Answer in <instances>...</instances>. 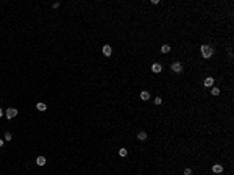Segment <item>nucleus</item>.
Returning <instances> with one entry per match:
<instances>
[{
    "instance_id": "nucleus-4",
    "label": "nucleus",
    "mask_w": 234,
    "mask_h": 175,
    "mask_svg": "<svg viewBox=\"0 0 234 175\" xmlns=\"http://www.w3.org/2000/svg\"><path fill=\"white\" fill-rule=\"evenodd\" d=\"M103 53L106 56H111L112 55V48H111V45H105L103 47Z\"/></svg>"
},
{
    "instance_id": "nucleus-12",
    "label": "nucleus",
    "mask_w": 234,
    "mask_h": 175,
    "mask_svg": "<svg viewBox=\"0 0 234 175\" xmlns=\"http://www.w3.org/2000/svg\"><path fill=\"white\" fill-rule=\"evenodd\" d=\"M161 52H162V53H169V52H170V45H167V44L162 45V47H161Z\"/></svg>"
},
{
    "instance_id": "nucleus-18",
    "label": "nucleus",
    "mask_w": 234,
    "mask_h": 175,
    "mask_svg": "<svg viewBox=\"0 0 234 175\" xmlns=\"http://www.w3.org/2000/svg\"><path fill=\"white\" fill-rule=\"evenodd\" d=\"M2 147H3V141H2V139H0V149H2Z\"/></svg>"
},
{
    "instance_id": "nucleus-5",
    "label": "nucleus",
    "mask_w": 234,
    "mask_h": 175,
    "mask_svg": "<svg viewBox=\"0 0 234 175\" xmlns=\"http://www.w3.org/2000/svg\"><path fill=\"white\" fill-rule=\"evenodd\" d=\"M212 172H216V174H220V172H223L222 164H214V166H212Z\"/></svg>"
},
{
    "instance_id": "nucleus-9",
    "label": "nucleus",
    "mask_w": 234,
    "mask_h": 175,
    "mask_svg": "<svg viewBox=\"0 0 234 175\" xmlns=\"http://www.w3.org/2000/svg\"><path fill=\"white\" fill-rule=\"evenodd\" d=\"M36 163H37V166H44V164H45V158L44 156H37Z\"/></svg>"
},
{
    "instance_id": "nucleus-14",
    "label": "nucleus",
    "mask_w": 234,
    "mask_h": 175,
    "mask_svg": "<svg viewBox=\"0 0 234 175\" xmlns=\"http://www.w3.org/2000/svg\"><path fill=\"white\" fill-rule=\"evenodd\" d=\"M219 94H220L219 88H212V95H219Z\"/></svg>"
},
{
    "instance_id": "nucleus-15",
    "label": "nucleus",
    "mask_w": 234,
    "mask_h": 175,
    "mask_svg": "<svg viewBox=\"0 0 234 175\" xmlns=\"http://www.w3.org/2000/svg\"><path fill=\"white\" fill-rule=\"evenodd\" d=\"M155 103L156 105H161V103H162V99H161V97H156V99H155Z\"/></svg>"
},
{
    "instance_id": "nucleus-6",
    "label": "nucleus",
    "mask_w": 234,
    "mask_h": 175,
    "mask_svg": "<svg viewBox=\"0 0 234 175\" xmlns=\"http://www.w3.org/2000/svg\"><path fill=\"white\" fill-rule=\"evenodd\" d=\"M212 85H214V78H212V77H208V78L204 80V86H206V88H211Z\"/></svg>"
},
{
    "instance_id": "nucleus-10",
    "label": "nucleus",
    "mask_w": 234,
    "mask_h": 175,
    "mask_svg": "<svg viewBox=\"0 0 234 175\" xmlns=\"http://www.w3.org/2000/svg\"><path fill=\"white\" fill-rule=\"evenodd\" d=\"M141 99H142V100H148V99H150V94L147 92V91H144V92H141Z\"/></svg>"
},
{
    "instance_id": "nucleus-7",
    "label": "nucleus",
    "mask_w": 234,
    "mask_h": 175,
    "mask_svg": "<svg viewBox=\"0 0 234 175\" xmlns=\"http://www.w3.org/2000/svg\"><path fill=\"white\" fill-rule=\"evenodd\" d=\"M151 71L155 72V74H159V72L162 71V67H161V64H153V66H151Z\"/></svg>"
},
{
    "instance_id": "nucleus-11",
    "label": "nucleus",
    "mask_w": 234,
    "mask_h": 175,
    "mask_svg": "<svg viewBox=\"0 0 234 175\" xmlns=\"http://www.w3.org/2000/svg\"><path fill=\"white\" fill-rule=\"evenodd\" d=\"M138 139H141V141H145V139H147V133H145V131H141V133L138 134Z\"/></svg>"
},
{
    "instance_id": "nucleus-13",
    "label": "nucleus",
    "mask_w": 234,
    "mask_h": 175,
    "mask_svg": "<svg viewBox=\"0 0 234 175\" xmlns=\"http://www.w3.org/2000/svg\"><path fill=\"white\" fill-rule=\"evenodd\" d=\"M119 155H120V156H126V155H128V150H126V149H120L119 150Z\"/></svg>"
},
{
    "instance_id": "nucleus-1",
    "label": "nucleus",
    "mask_w": 234,
    "mask_h": 175,
    "mask_svg": "<svg viewBox=\"0 0 234 175\" xmlns=\"http://www.w3.org/2000/svg\"><path fill=\"white\" fill-rule=\"evenodd\" d=\"M200 50H201V55H203V58H211L212 53H214L212 47H209V45H201Z\"/></svg>"
},
{
    "instance_id": "nucleus-3",
    "label": "nucleus",
    "mask_w": 234,
    "mask_h": 175,
    "mask_svg": "<svg viewBox=\"0 0 234 175\" xmlns=\"http://www.w3.org/2000/svg\"><path fill=\"white\" fill-rule=\"evenodd\" d=\"M172 71H173V72H176V74H179V72L183 71L181 63H173V64H172Z\"/></svg>"
},
{
    "instance_id": "nucleus-19",
    "label": "nucleus",
    "mask_w": 234,
    "mask_h": 175,
    "mask_svg": "<svg viewBox=\"0 0 234 175\" xmlns=\"http://www.w3.org/2000/svg\"><path fill=\"white\" fill-rule=\"evenodd\" d=\"M2 116H3V111H2V108H0V117H2Z\"/></svg>"
},
{
    "instance_id": "nucleus-16",
    "label": "nucleus",
    "mask_w": 234,
    "mask_h": 175,
    "mask_svg": "<svg viewBox=\"0 0 234 175\" xmlns=\"http://www.w3.org/2000/svg\"><path fill=\"white\" fill-rule=\"evenodd\" d=\"M5 139H6V141H11V139H13L11 133H6V134H5Z\"/></svg>"
},
{
    "instance_id": "nucleus-2",
    "label": "nucleus",
    "mask_w": 234,
    "mask_h": 175,
    "mask_svg": "<svg viewBox=\"0 0 234 175\" xmlns=\"http://www.w3.org/2000/svg\"><path fill=\"white\" fill-rule=\"evenodd\" d=\"M17 116V109L16 108H8L6 109V117L8 119H13V117H16Z\"/></svg>"
},
{
    "instance_id": "nucleus-17",
    "label": "nucleus",
    "mask_w": 234,
    "mask_h": 175,
    "mask_svg": "<svg viewBox=\"0 0 234 175\" xmlns=\"http://www.w3.org/2000/svg\"><path fill=\"white\" fill-rule=\"evenodd\" d=\"M184 175H192V169H184Z\"/></svg>"
},
{
    "instance_id": "nucleus-8",
    "label": "nucleus",
    "mask_w": 234,
    "mask_h": 175,
    "mask_svg": "<svg viewBox=\"0 0 234 175\" xmlns=\"http://www.w3.org/2000/svg\"><path fill=\"white\" fill-rule=\"evenodd\" d=\"M36 108L39 109V111H45V109H47V105H45V103H42V102H39V103L36 105Z\"/></svg>"
}]
</instances>
